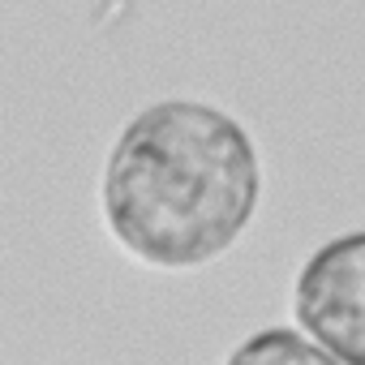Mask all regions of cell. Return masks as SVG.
<instances>
[{"label": "cell", "mask_w": 365, "mask_h": 365, "mask_svg": "<svg viewBox=\"0 0 365 365\" xmlns=\"http://www.w3.org/2000/svg\"><path fill=\"white\" fill-rule=\"evenodd\" d=\"M112 232L159 267L224 254L258 202V159L245 129L202 103L146 108L108 163Z\"/></svg>", "instance_id": "1"}, {"label": "cell", "mask_w": 365, "mask_h": 365, "mask_svg": "<svg viewBox=\"0 0 365 365\" xmlns=\"http://www.w3.org/2000/svg\"><path fill=\"white\" fill-rule=\"evenodd\" d=\"M297 318L309 335L339 356V365L365 361V237H339L318 250L297 284Z\"/></svg>", "instance_id": "2"}, {"label": "cell", "mask_w": 365, "mask_h": 365, "mask_svg": "<svg viewBox=\"0 0 365 365\" xmlns=\"http://www.w3.org/2000/svg\"><path fill=\"white\" fill-rule=\"evenodd\" d=\"M232 365H339V356L331 348H314V344L297 339L292 331H267V335L241 344Z\"/></svg>", "instance_id": "3"}]
</instances>
